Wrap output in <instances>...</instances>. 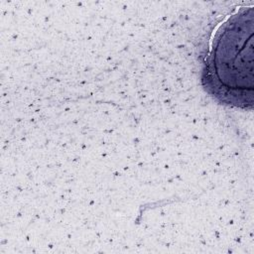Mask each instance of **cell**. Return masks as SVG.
<instances>
[{
    "label": "cell",
    "instance_id": "obj_1",
    "mask_svg": "<svg viewBox=\"0 0 254 254\" xmlns=\"http://www.w3.org/2000/svg\"><path fill=\"white\" fill-rule=\"evenodd\" d=\"M254 9L243 8L217 30L202 81L219 102L252 108L254 92Z\"/></svg>",
    "mask_w": 254,
    "mask_h": 254
}]
</instances>
